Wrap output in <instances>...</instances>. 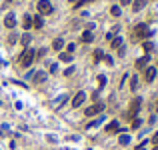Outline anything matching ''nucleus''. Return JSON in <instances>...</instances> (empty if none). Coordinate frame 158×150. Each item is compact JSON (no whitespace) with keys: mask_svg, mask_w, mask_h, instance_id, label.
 Segmentation results:
<instances>
[{"mask_svg":"<svg viewBox=\"0 0 158 150\" xmlns=\"http://www.w3.org/2000/svg\"><path fill=\"white\" fill-rule=\"evenodd\" d=\"M140 104H142V98H134V100L130 102V108H128V114H126V118L134 120V116H136V114H138V110H140Z\"/></svg>","mask_w":158,"mask_h":150,"instance_id":"nucleus-1","label":"nucleus"},{"mask_svg":"<svg viewBox=\"0 0 158 150\" xmlns=\"http://www.w3.org/2000/svg\"><path fill=\"white\" fill-rule=\"evenodd\" d=\"M34 50H30V48H26L24 52H22V56H20V64L22 66H30L32 62H34Z\"/></svg>","mask_w":158,"mask_h":150,"instance_id":"nucleus-2","label":"nucleus"},{"mask_svg":"<svg viewBox=\"0 0 158 150\" xmlns=\"http://www.w3.org/2000/svg\"><path fill=\"white\" fill-rule=\"evenodd\" d=\"M134 36H136V38H146V36H150L148 26H146V24H138V26H136V30H134Z\"/></svg>","mask_w":158,"mask_h":150,"instance_id":"nucleus-3","label":"nucleus"},{"mask_svg":"<svg viewBox=\"0 0 158 150\" xmlns=\"http://www.w3.org/2000/svg\"><path fill=\"white\" fill-rule=\"evenodd\" d=\"M38 10H40V14H50V12H52V4H50L48 0H40Z\"/></svg>","mask_w":158,"mask_h":150,"instance_id":"nucleus-4","label":"nucleus"},{"mask_svg":"<svg viewBox=\"0 0 158 150\" xmlns=\"http://www.w3.org/2000/svg\"><path fill=\"white\" fill-rule=\"evenodd\" d=\"M102 110H104V104H102V102H96L94 106L86 108V116H92V114H100Z\"/></svg>","mask_w":158,"mask_h":150,"instance_id":"nucleus-5","label":"nucleus"},{"mask_svg":"<svg viewBox=\"0 0 158 150\" xmlns=\"http://www.w3.org/2000/svg\"><path fill=\"white\" fill-rule=\"evenodd\" d=\"M4 24H6V28H14V26H16V16H14L12 12H10V14H6Z\"/></svg>","mask_w":158,"mask_h":150,"instance_id":"nucleus-6","label":"nucleus"},{"mask_svg":"<svg viewBox=\"0 0 158 150\" xmlns=\"http://www.w3.org/2000/svg\"><path fill=\"white\" fill-rule=\"evenodd\" d=\"M84 100H86V94H84V92H78V94L72 98V106H76V108H78V106L84 102Z\"/></svg>","mask_w":158,"mask_h":150,"instance_id":"nucleus-7","label":"nucleus"},{"mask_svg":"<svg viewBox=\"0 0 158 150\" xmlns=\"http://www.w3.org/2000/svg\"><path fill=\"white\" fill-rule=\"evenodd\" d=\"M154 76H156V68H146V72H144V80L146 82H152Z\"/></svg>","mask_w":158,"mask_h":150,"instance_id":"nucleus-8","label":"nucleus"},{"mask_svg":"<svg viewBox=\"0 0 158 150\" xmlns=\"http://www.w3.org/2000/svg\"><path fill=\"white\" fill-rule=\"evenodd\" d=\"M32 80H34V84H42V82L46 80V72H36Z\"/></svg>","mask_w":158,"mask_h":150,"instance_id":"nucleus-9","label":"nucleus"},{"mask_svg":"<svg viewBox=\"0 0 158 150\" xmlns=\"http://www.w3.org/2000/svg\"><path fill=\"white\" fill-rule=\"evenodd\" d=\"M80 40H82V42H92V40H94V34H92L90 30H86V32H82Z\"/></svg>","mask_w":158,"mask_h":150,"instance_id":"nucleus-10","label":"nucleus"},{"mask_svg":"<svg viewBox=\"0 0 158 150\" xmlns=\"http://www.w3.org/2000/svg\"><path fill=\"white\" fill-rule=\"evenodd\" d=\"M106 130H108V132H110V134H116V132H118V130H120L118 122H110V124H108V126H106Z\"/></svg>","mask_w":158,"mask_h":150,"instance_id":"nucleus-11","label":"nucleus"},{"mask_svg":"<svg viewBox=\"0 0 158 150\" xmlns=\"http://www.w3.org/2000/svg\"><path fill=\"white\" fill-rule=\"evenodd\" d=\"M146 64H148V54H146V56H142L140 60H136V68H140V70H142Z\"/></svg>","mask_w":158,"mask_h":150,"instance_id":"nucleus-12","label":"nucleus"},{"mask_svg":"<svg viewBox=\"0 0 158 150\" xmlns=\"http://www.w3.org/2000/svg\"><path fill=\"white\" fill-rule=\"evenodd\" d=\"M62 46H64V40H62V38H56V40H54V44H52V48H54V50H60Z\"/></svg>","mask_w":158,"mask_h":150,"instance_id":"nucleus-13","label":"nucleus"},{"mask_svg":"<svg viewBox=\"0 0 158 150\" xmlns=\"http://www.w3.org/2000/svg\"><path fill=\"white\" fill-rule=\"evenodd\" d=\"M120 46H122V38L114 36L112 38V48H120Z\"/></svg>","mask_w":158,"mask_h":150,"instance_id":"nucleus-14","label":"nucleus"},{"mask_svg":"<svg viewBox=\"0 0 158 150\" xmlns=\"http://www.w3.org/2000/svg\"><path fill=\"white\" fill-rule=\"evenodd\" d=\"M144 2H146V0H136V2H134V6H132V8H134V12H138V10L144 6Z\"/></svg>","mask_w":158,"mask_h":150,"instance_id":"nucleus-15","label":"nucleus"},{"mask_svg":"<svg viewBox=\"0 0 158 150\" xmlns=\"http://www.w3.org/2000/svg\"><path fill=\"white\" fill-rule=\"evenodd\" d=\"M32 24H34L36 28H42V18H40V16H34V18H32Z\"/></svg>","mask_w":158,"mask_h":150,"instance_id":"nucleus-16","label":"nucleus"},{"mask_svg":"<svg viewBox=\"0 0 158 150\" xmlns=\"http://www.w3.org/2000/svg\"><path fill=\"white\" fill-rule=\"evenodd\" d=\"M60 60H62V62H70V60H72V54L64 52V54H60Z\"/></svg>","mask_w":158,"mask_h":150,"instance_id":"nucleus-17","label":"nucleus"},{"mask_svg":"<svg viewBox=\"0 0 158 150\" xmlns=\"http://www.w3.org/2000/svg\"><path fill=\"white\" fill-rule=\"evenodd\" d=\"M30 26H32V18L26 14V16H24V28H30Z\"/></svg>","mask_w":158,"mask_h":150,"instance_id":"nucleus-18","label":"nucleus"},{"mask_svg":"<svg viewBox=\"0 0 158 150\" xmlns=\"http://www.w3.org/2000/svg\"><path fill=\"white\" fill-rule=\"evenodd\" d=\"M102 56H104V54H102V50H94V62H98Z\"/></svg>","mask_w":158,"mask_h":150,"instance_id":"nucleus-19","label":"nucleus"},{"mask_svg":"<svg viewBox=\"0 0 158 150\" xmlns=\"http://www.w3.org/2000/svg\"><path fill=\"white\" fill-rule=\"evenodd\" d=\"M128 142H130V136L128 134H122L120 136V144H128Z\"/></svg>","mask_w":158,"mask_h":150,"instance_id":"nucleus-20","label":"nucleus"},{"mask_svg":"<svg viewBox=\"0 0 158 150\" xmlns=\"http://www.w3.org/2000/svg\"><path fill=\"white\" fill-rule=\"evenodd\" d=\"M110 12H112V16H120V6H112Z\"/></svg>","mask_w":158,"mask_h":150,"instance_id":"nucleus-21","label":"nucleus"},{"mask_svg":"<svg viewBox=\"0 0 158 150\" xmlns=\"http://www.w3.org/2000/svg\"><path fill=\"white\" fill-rule=\"evenodd\" d=\"M130 88H132V90H136V88H138V78H136V76L132 78V82H130Z\"/></svg>","mask_w":158,"mask_h":150,"instance_id":"nucleus-22","label":"nucleus"},{"mask_svg":"<svg viewBox=\"0 0 158 150\" xmlns=\"http://www.w3.org/2000/svg\"><path fill=\"white\" fill-rule=\"evenodd\" d=\"M88 2H90V0H80V2H76V10H78L80 6H84V4H88Z\"/></svg>","mask_w":158,"mask_h":150,"instance_id":"nucleus-23","label":"nucleus"},{"mask_svg":"<svg viewBox=\"0 0 158 150\" xmlns=\"http://www.w3.org/2000/svg\"><path fill=\"white\" fill-rule=\"evenodd\" d=\"M28 42H30V34H24L22 36V44H28Z\"/></svg>","mask_w":158,"mask_h":150,"instance_id":"nucleus-24","label":"nucleus"},{"mask_svg":"<svg viewBox=\"0 0 158 150\" xmlns=\"http://www.w3.org/2000/svg\"><path fill=\"white\" fill-rule=\"evenodd\" d=\"M144 50L150 52V50H152V44H150V42H144Z\"/></svg>","mask_w":158,"mask_h":150,"instance_id":"nucleus-25","label":"nucleus"},{"mask_svg":"<svg viewBox=\"0 0 158 150\" xmlns=\"http://www.w3.org/2000/svg\"><path fill=\"white\" fill-rule=\"evenodd\" d=\"M98 82H100V86H104V84H106V78H104V76H100V78H98Z\"/></svg>","mask_w":158,"mask_h":150,"instance_id":"nucleus-26","label":"nucleus"},{"mask_svg":"<svg viewBox=\"0 0 158 150\" xmlns=\"http://www.w3.org/2000/svg\"><path fill=\"white\" fill-rule=\"evenodd\" d=\"M152 142H154V144H158V132L154 134V136H152Z\"/></svg>","mask_w":158,"mask_h":150,"instance_id":"nucleus-27","label":"nucleus"},{"mask_svg":"<svg viewBox=\"0 0 158 150\" xmlns=\"http://www.w3.org/2000/svg\"><path fill=\"white\" fill-rule=\"evenodd\" d=\"M130 2H132V0H122V4H130Z\"/></svg>","mask_w":158,"mask_h":150,"instance_id":"nucleus-28","label":"nucleus"},{"mask_svg":"<svg viewBox=\"0 0 158 150\" xmlns=\"http://www.w3.org/2000/svg\"><path fill=\"white\" fill-rule=\"evenodd\" d=\"M136 150H144V146H142V144H140V146H138V148H136Z\"/></svg>","mask_w":158,"mask_h":150,"instance_id":"nucleus-29","label":"nucleus"}]
</instances>
